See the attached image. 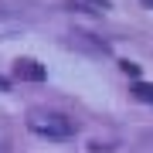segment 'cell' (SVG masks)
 I'll return each mask as SVG.
<instances>
[{
    "instance_id": "3",
    "label": "cell",
    "mask_w": 153,
    "mask_h": 153,
    "mask_svg": "<svg viewBox=\"0 0 153 153\" xmlns=\"http://www.w3.org/2000/svg\"><path fill=\"white\" fill-rule=\"evenodd\" d=\"M133 99H140V102H153V82H136V85H133Z\"/></svg>"
},
{
    "instance_id": "4",
    "label": "cell",
    "mask_w": 153,
    "mask_h": 153,
    "mask_svg": "<svg viewBox=\"0 0 153 153\" xmlns=\"http://www.w3.org/2000/svg\"><path fill=\"white\" fill-rule=\"evenodd\" d=\"M123 71H126V75H140V65H133V61H123V65H119Z\"/></svg>"
},
{
    "instance_id": "1",
    "label": "cell",
    "mask_w": 153,
    "mask_h": 153,
    "mask_svg": "<svg viewBox=\"0 0 153 153\" xmlns=\"http://www.w3.org/2000/svg\"><path fill=\"white\" fill-rule=\"evenodd\" d=\"M27 129L38 133V136H48V140H65L75 133V123L61 112H51V109H31L27 112Z\"/></svg>"
},
{
    "instance_id": "6",
    "label": "cell",
    "mask_w": 153,
    "mask_h": 153,
    "mask_svg": "<svg viewBox=\"0 0 153 153\" xmlns=\"http://www.w3.org/2000/svg\"><path fill=\"white\" fill-rule=\"evenodd\" d=\"M143 4H146V7H153V0H143Z\"/></svg>"
},
{
    "instance_id": "5",
    "label": "cell",
    "mask_w": 153,
    "mask_h": 153,
    "mask_svg": "<svg viewBox=\"0 0 153 153\" xmlns=\"http://www.w3.org/2000/svg\"><path fill=\"white\" fill-rule=\"evenodd\" d=\"M0 92H7V82H4V78H0Z\"/></svg>"
},
{
    "instance_id": "2",
    "label": "cell",
    "mask_w": 153,
    "mask_h": 153,
    "mask_svg": "<svg viewBox=\"0 0 153 153\" xmlns=\"http://www.w3.org/2000/svg\"><path fill=\"white\" fill-rule=\"evenodd\" d=\"M44 65H38L34 58H17L14 61V78H21V82H44Z\"/></svg>"
}]
</instances>
